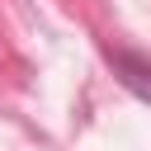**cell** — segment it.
Wrapping results in <instances>:
<instances>
[{"instance_id": "6da1fadb", "label": "cell", "mask_w": 151, "mask_h": 151, "mask_svg": "<svg viewBox=\"0 0 151 151\" xmlns=\"http://www.w3.org/2000/svg\"><path fill=\"white\" fill-rule=\"evenodd\" d=\"M109 66H113V76H118L123 90H132L137 99L151 104V61H146V57L123 52V47H109Z\"/></svg>"}]
</instances>
